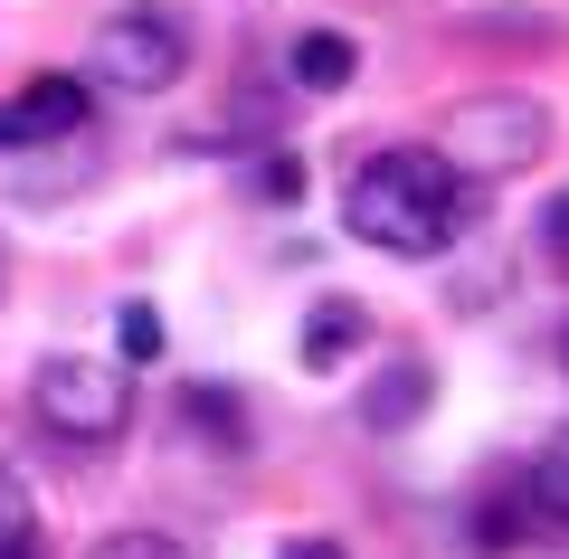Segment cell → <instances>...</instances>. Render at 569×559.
I'll list each match as a JSON object with an SVG mask.
<instances>
[{"instance_id": "cell-7", "label": "cell", "mask_w": 569, "mask_h": 559, "mask_svg": "<svg viewBox=\"0 0 569 559\" xmlns=\"http://www.w3.org/2000/svg\"><path fill=\"white\" fill-rule=\"evenodd\" d=\"M522 502H531L541 521H569V427L541 446V456H531V475H522Z\"/></svg>"}, {"instance_id": "cell-12", "label": "cell", "mask_w": 569, "mask_h": 559, "mask_svg": "<svg viewBox=\"0 0 569 559\" xmlns=\"http://www.w3.org/2000/svg\"><path fill=\"white\" fill-rule=\"evenodd\" d=\"M96 559H190L171 531H114V540H96Z\"/></svg>"}, {"instance_id": "cell-5", "label": "cell", "mask_w": 569, "mask_h": 559, "mask_svg": "<svg viewBox=\"0 0 569 559\" xmlns=\"http://www.w3.org/2000/svg\"><path fill=\"white\" fill-rule=\"evenodd\" d=\"M86 114H96V86L86 77H29L20 96L0 104V152H20V142H67V133H86Z\"/></svg>"}, {"instance_id": "cell-4", "label": "cell", "mask_w": 569, "mask_h": 559, "mask_svg": "<svg viewBox=\"0 0 569 559\" xmlns=\"http://www.w3.org/2000/svg\"><path fill=\"white\" fill-rule=\"evenodd\" d=\"M96 67L104 86H123V96H162V86L190 77V20L171 10V0H133V10H114V20L96 29Z\"/></svg>"}, {"instance_id": "cell-3", "label": "cell", "mask_w": 569, "mask_h": 559, "mask_svg": "<svg viewBox=\"0 0 569 559\" xmlns=\"http://www.w3.org/2000/svg\"><path fill=\"white\" fill-rule=\"evenodd\" d=\"M541 142H550V104H531V96H466L447 114L437 161H447L456 180H503V171H522V161H541Z\"/></svg>"}, {"instance_id": "cell-16", "label": "cell", "mask_w": 569, "mask_h": 559, "mask_svg": "<svg viewBox=\"0 0 569 559\" xmlns=\"http://www.w3.org/2000/svg\"><path fill=\"white\" fill-rule=\"evenodd\" d=\"M560 360H569V341H560Z\"/></svg>"}, {"instance_id": "cell-1", "label": "cell", "mask_w": 569, "mask_h": 559, "mask_svg": "<svg viewBox=\"0 0 569 559\" xmlns=\"http://www.w3.org/2000/svg\"><path fill=\"white\" fill-rule=\"evenodd\" d=\"M342 228L361 247H380V257H447L475 228V180H456L447 161L418 152V142H389V152H370L361 171H351Z\"/></svg>"}, {"instance_id": "cell-11", "label": "cell", "mask_w": 569, "mask_h": 559, "mask_svg": "<svg viewBox=\"0 0 569 559\" xmlns=\"http://www.w3.org/2000/svg\"><path fill=\"white\" fill-rule=\"evenodd\" d=\"M114 341H123V360H162V313H152V303H123Z\"/></svg>"}, {"instance_id": "cell-2", "label": "cell", "mask_w": 569, "mask_h": 559, "mask_svg": "<svg viewBox=\"0 0 569 559\" xmlns=\"http://www.w3.org/2000/svg\"><path fill=\"white\" fill-rule=\"evenodd\" d=\"M29 408H39V427L67 437V446H114L123 427H133V380H123V360L48 351L39 380H29Z\"/></svg>"}, {"instance_id": "cell-13", "label": "cell", "mask_w": 569, "mask_h": 559, "mask_svg": "<svg viewBox=\"0 0 569 559\" xmlns=\"http://www.w3.org/2000/svg\"><path fill=\"white\" fill-rule=\"evenodd\" d=\"M190 418H209V427H219V437H247L238 399H219V389H190Z\"/></svg>"}, {"instance_id": "cell-10", "label": "cell", "mask_w": 569, "mask_h": 559, "mask_svg": "<svg viewBox=\"0 0 569 559\" xmlns=\"http://www.w3.org/2000/svg\"><path fill=\"white\" fill-rule=\"evenodd\" d=\"M0 559H48V531L20 493H0Z\"/></svg>"}, {"instance_id": "cell-6", "label": "cell", "mask_w": 569, "mask_h": 559, "mask_svg": "<svg viewBox=\"0 0 569 559\" xmlns=\"http://www.w3.org/2000/svg\"><path fill=\"white\" fill-rule=\"evenodd\" d=\"M284 67H295V86H305V96H342V86L361 77V48H351L342 29H305V39L284 48Z\"/></svg>"}, {"instance_id": "cell-14", "label": "cell", "mask_w": 569, "mask_h": 559, "mask_svg": "<svg viewBox=\"0 0 569 559\" xmlns=\"http://www.w3.org/2000/svg\"><path fill=\"white\" fill-rule=\"evenodd\" d=\"M541 247H550V266H569V190L550 200V219H541Z\"/></svg>"}, {"instance_id": "cell-15", "label": "cell", "mask_w": 569, "mask_h": 559, "mask_svg": "<svg viewBox=\"0 0 569 559\" xmlns=\"http://www.w3.org/2000/svg\"><path fill=\"white\" fill-rule=\"evenodd\" d=\"M284 559H342V550H332V540H295Z\"/></svg>"}, {"instance_id": "cell-8", "label": "cell", "mask_w": 569, "mask_h": 559, "mask_svg": "<svg viewBox=\"0 0 569 559\" xmlns=\"http://www.w3.org/2000/svg\"><path fill=\"white\" fill-rule=\"evenodd\" d=\"M361 332H370V322H361V303H342V295H332V303H313V322H305V360H313V370H332V360H342Z\"/></svg>"}, {"instance_id": "cell-9", "label": "cell", "mask_w": 569, "mask_h": 559, "mask_svg": "<svg viewBox=\"0 0 569 559\" xmlns=\"http://www.w3.org/2000/svg\"><path fill=\"white\" fill-rule=\"evenodd\" d=\"M418 408H427V370H418V360H399L389 389H370V399H361V418H370V427H408Z\"/></svg>"}]
</instances>
